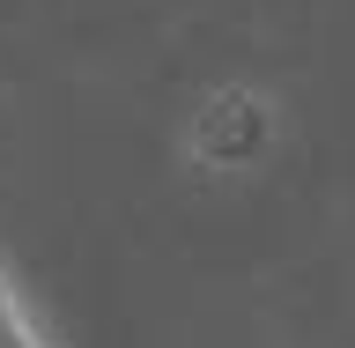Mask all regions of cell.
<instances>
[{"instance_id":"cell-2","label":"cell","mask_w":355,"mask_h":348,"mask_svg":"<svg viewBox=\"0 0 355 348\" xmlns=\"http://www.w3.org/2000/svg\"><path fill=\"white\" fill-rule=\"evenodd\" d=\"M0 348H60L52 333H44L37 304L22 297V282L8 274V260H0Z\"/></svg>"},{"instance_id":"cell-1","label":"cell","mask_w":355,"mask_h":348,"mask_svg":"<svg viewBox=\"0 0 355 348\" xmlns=\"http://www.w3.org/2000/svg\"><path fill=\"white\" fill-rule=\"evenodd\" d=\"M266 141H274V111H266L252 89H222V97H207L200 119H193V156L207 171H244Z\"/></svg>"}]
</instances>
